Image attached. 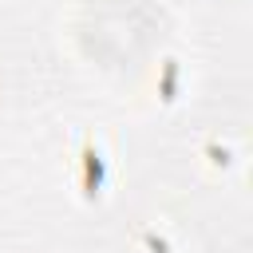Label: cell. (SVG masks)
<instances>
[{"label": "cell", "mask_w": 253, "mask_h": 253, "mask_svg": "<svg viewBox=\"0 0 253 253\" xmlns=\"http://www.w3.org/2000/svg\"><path fill=\"white\" fill-rule=\"evenodd\" d=\"M83 158H87V194H99V178H103L99 150H95V146H87V150H83Z\"/></svg>", "instance_id": "cell-1"}]
</instances>
